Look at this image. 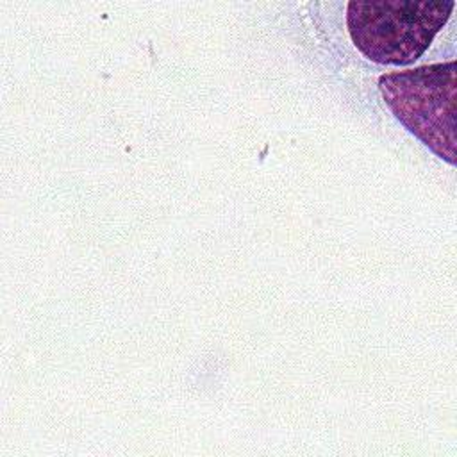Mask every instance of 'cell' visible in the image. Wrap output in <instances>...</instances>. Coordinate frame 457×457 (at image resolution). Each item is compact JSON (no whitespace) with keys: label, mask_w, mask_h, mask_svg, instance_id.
I'll return each instance as SVG.
<instances>
[{"label":"cell","mask_w":457,"mask_h":457,"mask_svg":"<svg viewBox=\"0 0 457 457\" xmlns=\"http://www.w3.org/2000/svg\"><path fill=\"white\" fill-rule=\"evenodd\" d=\"M453 5V0H350L346 27L368 59L409 64L428 48Z\"/></svg>","instance_id":"1"},{"label":"cell","mask_w":457,"mask_h":457,"mask_svg":"<svg viewBox=\"0 0 457 457\" xmlns=\"http://www.w3.org/2000/svg\"><path fill=\"white\" fill-rule=\"evenodd\" d=\"M393 114L432 152L455 161V61L423 64L378 77Z\"/></svg>","instance_id":"2"}]
</instances>
